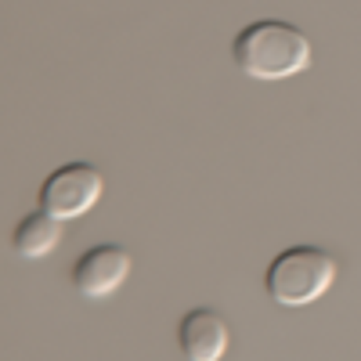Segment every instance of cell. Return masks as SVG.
Listing matches in <instances>:
<instances>
[{
	"label": "cell",
	"instance_id": "obj_6",
	"mask_svg": "<svg viewBox=\"0 0 361 361\" xmlns=\"http://www.w3.org/2000/svg\"><path fill=\"white\" fill-rule=\"evenodd\" d=\"M58 238H62V221L44 214V209H33V214H22L11 228V250L22 260H40L47 257Z\"/></svg>",
	"mask_w": 361,
	"mask_h": 361
},
{
	"label": "cell",
	"instance_id": "obj_3",
	"mask_svg": "<svg viewBox=\"0 0 361 361\" xmlns=\"http://www.w3.org/2000/svg\"><path fill=\"white\" fill-rule=\"evenodd\" d=\"M105 192V177L94 163H62V166H54L44 180H40V209L58 221H76L83 217L90 206H94Z\"/></svg>",
	"mask_w": 361,
	"mask_h": 361
},
{
	"label": "cell",
	"instance_id": "obj_2",
	"mask_svg": "<svg viewBox=\"0 0 361 361\" xmlns=\"http://www.w3.org/2000/svg\"><path fill=\"white\" fill-rule=\"evenodd\" d=\"M336 279V260L322 246H286L264 271V293L279 307H307Z\"/></svg>",
	"mask_w": 361,
	"mask_h": 361
},
{
	"label": "cell",
	"instance_id": "obj_5",
	"mask_svg": "<svg viewBox=\"0 0 361 361\" xmlns=\"http://www.w3.org/2000/svg\"><path fill=\"white\" fill-rule=\"evenodd\" d=\"M177 347L185 361H221L231 347V329L214 307H188L177 322Z\"/></svg>",
	"mask_w": 361,
	"mask_h": 361
},
{
	"label": "cell",
	"instance_id": "obj_4",
	"mask_svg": "<svg viewBox=\"0 0 361 361\" xmlns=\"http://www.w3.org/2000/svg\"><path fill=\"white\" fill-rule=\"evenodd\" d=\"M130 275V250L119 243H94L87 246L73 267H69V282L80 296L87 300H102L116 293Z\"/></svg>",
	"mask_w": 361,
	"mask_h": 361
},
{
	"label": "cell",
	"instance_id": "obj_1",
	"mask_svg": "<svg viewBox=\"0 0 361 361\" xmlns=\"http://www.w3.org/2000/svg\"><path fill=\"white\" fill-rule=\"evenodd\" d=\"M231 62L250 80L279 83L311 66V40L286 18H257L235 33Z\"/></svg>",
	"mask_w": 361,
	"mask_h": 361
}]
</instances>
